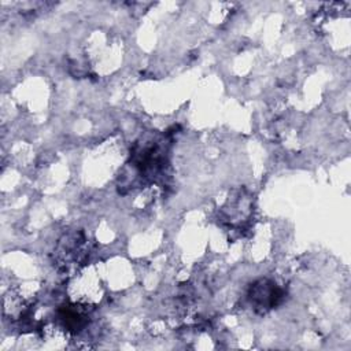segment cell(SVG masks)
I'll use <instances>...</instances> for the list:
<instances>
[{"label":"cell","instance_id":"cell-1","mask_svg":"<svg viewBox=\"0 0 351 351\" xmlns=\"http://www.w3.org/2000/svg\"><path fill=\"white\" fill-rule=\"evenodd\" d=\"M250 296L256 303V308H270L278 303L282 292L271 282L259 281L251 288Z\"/></svg>","mask_w":351,"mask_h":351}]
</instances>
